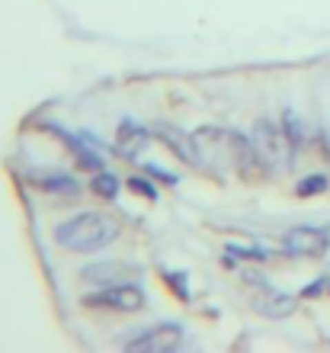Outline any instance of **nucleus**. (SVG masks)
I'll use <instances>...</instances> for the list:
<instances>
[{
  "label": "nucleus",
  "mask_w": 330,
  "mask_h": 353,
  "mask_svg": "<svg viewBox=\"0 0 330 353\" xmlns=\"http://www.w3.org/2000/svg\"><path fill=\"white\" fill-rule=\"evenodd\" d=\"M282 248L295 257H321L330 248V234L324 228H311V225H298L282 234Z\"/></svg>",
  "instance_id": "obj_6"
},
{
  "label": "nucleus",
  "mask_w": 330,
  "mask_h": 353,
  "mask_svg": "<svg viewBox=\"0 0 330 353\" xmlns=\"http://www.w3.org/2000/svg\"><path fill=\"white\" fill-rule=\"evenodd\" d=\"M292 125H279L276 119H260L254 125V151H257L260 164L273 174H282V170L292 168L295 161V135Z\"/></svg>",
  "instance_id": "obj_3"
},
{
  "label": "nucleus",
  "mask_w": 330,
  "mask_h": 353,
  "mask_svg": "<svg viewBox=\"0 0 330 353\" xmlns=\"http://www.w3.org/2000/svg\"><path fill=\"white\" fill-rule=\"evenodd\" d=\"M228 254L231 257H240V261H266V257H269L263 248H238V244H231Z\"/></svg>",
  "instance_id": "obj_13"
},
{
  "label": "nucleus",
  "mask_w": 330,
  "mask_h": 353,
  "mask_svg": "<svg viewBox=\"0 0 330 353\" xmlns=\"http://www.w3.org/2000/svg\"><path fill=\"white\" fill-rule=\"evenodd\" d=\"M193 135L202 151V168L250 174L260 164L257 151H254V141H247L234 129H199Z\"/></svg>",
  "instance_id": "obj_1"
},
{
  "label": "nucleus",
  "mask_w": 330,
  "mask_h": 353,
  "mask_svg": "<svg viewBox=\"0 0 330 353\" xmlns=\"http://www.w3.org/2000/svg\"><path fill=\"white\" fill-rule=\"evenodd\" d=\"M119 234V225L112 222L110 215L103 212H81L61 222L55 228V241L58 248H65L71 254H90V251H100L106 248L110 241H116Z\"/></svg>",
  "instance_id": "obj_2"
},
{
  "label": "nucleus",
  "mask_w": 330,
  "mask_h": 353,
  "mask_svg": "<svg viewBox=\"0 0 330 353\" xmlns=\"http://www.w3.org/2000/svg\"><path fill=\"white\" fill-rule=\"evenodd\" d=\"M321 190H327V176H308V180L298 183V196H314Z\"/></svg>",
  "instance_id": "obj_14"
},
{
  "label": "nucleus",
  "mask_w": 330,
  "mask_h": 353,
  "mask_svg": "<svg viewBox=\"0 0 330 353\" xmlns=\"http://www.w3.org/2000/svg\"><path fill=\"white\" fill-rule=\"evenodd\" d=\"M116 148H119L125 158H135L138 151L147 148V129L135 119H122L119 129H116Z\"/></svg>",
  "instance_id": "obj_10"
},
{
  "label": "nucleus",
  "mask_w": 330,
  "mask_h": 353,
  "mask_svg": "<svg viewBox=\"0 0 330 353\" xmlns=\"http://www.w3.org/2000/svg\"><path fill=\"white\" fill-rule=\"evenodd\" d=\"M157 141H164V148H170L180 161H186L189 168H202V151L196 145V135H186L183 129H176L170 122H157L154 125Z\"/></svg>",
  "instance_id": "obj_7"
},
{
  "label": "nucleus",
  "mask_w": 330,
  "mask_h": 353,
  "mask_svg": "<svg viewBox=\"0 0 330 353\" xmlns=\"http://www.w3.org/2000/svg\"><path fill=\"white\" fill-rule=\"evenodd\" d=\"M295 308H298L295 296L279 292V289H269V286H263V292L254 299V312H260L266 318H289Z\"/></svg>",
  "instance_id": "obj_9"
},
{
  "label": "nucleus",
  "mask_w": 330,
  "mask_h": 353,
  "mask_svg": "<svg viewBox=\"0 0 330 353\" xmlns=\"http://www.w3.org/2000/svg\"><path fill=\"white\" fill-rule=\"evenodd\" d=\"M90 190L100 196V199H116V193H119V180H116L112 174H106V170H100V174L90 180Z\"/></svg>",
  "instance_id": "obj_12"
},
{
  "label": "nucleus",
  "mask_w": 330,
  "mask_h": 353,
  "mask_svg": "<svg viewBox=\"0 0 330 353\" xmlns=\"http://www.w3.org/2000/svg\"><path fill=\"white\" fill-rule=\"evenodd\" d=\"M327 289H330V283H327Z\"/></svg>",
  "instance_id": "obj_16"
},
{
  "label": "nucleus",
  "mask_w": 330,
  "mask_h": 353,
  "mask_svg": "<svg viewBox=\"0 0 330 353\" xmlns=\"http://www.w3.org/2000/svg\"><path fill=\"white\" fill-rule=\"evenodd\" d=\"M83 305L90 308H112V312H138L145 305V292L132 283H116V286H103L100 292L83 296Z\"/></svg>",
  "instance_id": "obj_5"
},
{
  "label": "nucleus",
  "mask_w": 330,
  "mask_h": 353,
  "mask_svg": "<svg viewBox=\"0 0 330 353\" xmlns=\"http://www.w3.org/2000/svg\"><path fill=\"white\" fill-rule=\"evenodd\" d=\"M183 347V331L176 325H154L125 341L129 353H174Z\"/></svg>",
  "instance_id": "obj_4"
},
{
  "label": "nucleus",
  "mask_w": 330,
  "mask_h": 353,
  "mask_svg": "<svg viewBox=\"0 0 330 353\" xmlns=\"http://www.w3.org/2000/svg\"><path fill=\"white\" fill-rule=\"evenodd\" d=\"M129 186H132V190H138V193H145L147 199H154V196H157V193H154V186H147L145 180H138V176H132Z\"/></svg>",
  "instance_id": "obj_15"
},
{
  "label": "nucleus",
  "mask_w": 330,
  "mask_h": 353,
  "mask_svg": "<svg viewBox=\"0 0 330 353\" xmlns=\"http://www.w3.org/2000/svg\"><path fill=\"white\" fill-rule=\"evenodd\" d=\"M135 276H141V270L135 263L125 261H103V263H90L81 270L83 283H96V286H116V283H132Z\"/></svg>",
  "instance_id": "obj_8"
},
{
  "label": "nucleus",
  "mask_w": 330,
  "mask_h": 353,
  "mask_svg": "<svg viewBox=\"0 0 330 353\" xmlns=\"http://www.w3.org/2000/svg\"><path fill=\"white\" fill-rule=\"evenodd\" d=\"M36 186L48 190V193H58V196H77V183H74L68 174L61 170H42V174H32L29 176Z\"/></svg>",
  "instance_id": "obj_11"
}]
</instances>
